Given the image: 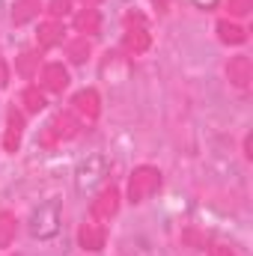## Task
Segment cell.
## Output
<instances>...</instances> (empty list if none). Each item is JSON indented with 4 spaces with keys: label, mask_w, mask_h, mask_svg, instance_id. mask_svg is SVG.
Here are the masks:
<instances>
[{
    "label": "cell",
    "mask_w": 253,
    "mask_h": 256,
    "mask_svg": "<svg viewBox=\"0 0 253 256\" xmlns=\"http://www.w3.org/2000/svg\"><path fill=\"white\" fill-rule=\"evenodd\" d=\"M21 104H24L27 114H39V110L45 108V96L39 92V86H27V90L21 92Z\"/></svg>",
    "instance_id": "cell-17"
},
{
    "label": "cell",
    "mask_w": 253,
    "mask_h": 256,
    "mask_svg": "<svg viewBox=\"0 0 253 256\" xmlns=\"http://www.w3.org/2000/svg\"><path fill=\"white\" fill-rule=\"evenodd\" d=\"M104 176H108V158H104V155H90L86 161L78 164V170H74V185H78L80 194H86V191H92L96 185H102Z\"/></svg>",
    "instance_id": "cell-3"
},
{
    "label": "cell",
    "mask_w": 253,
    "mask_h": 256,
    "mask_svg": "<svg viewBox=\"0 0 253 256\" xmlns=\"http://www.w3.org/2000/svg\"><path fill=\"white\" fill-rule=\"evenodd\" d=\"M21 134H24V120H21V114H9V120H6V134H3V149L6 152H18V146H21Z\"/></svg>",
    "instance_id": "cell-11"
},
{
    "label": "cell",
    "mask_w": 253,
    "mask_h": 256,
    "mask_svg": "<svg viewBox=\"0 0 253 256\" xmlns=\"http://www.w3.org/2000/svg\"><path fill=\"white\" fill-rule=\"evenodd\" d=\"M104 238H108V232H104V226H102L98 220H86V224L80 226V232H78L80 248H84V250H90V254L102 250V248H104Z\"/></svg>",
    "instance_id": "cell-8"
},
{
    "label": "cell",
    "mask_w": 253,
    "mask_h": 256,
    "mask_svg": "<svg viewBox=\"0 0 253 256\" xmlns=\"http://www.w3.org/2000/svg\"><path fill=\"white\" fill-rule=\"evenodd\" d=\"M66 54H68L72 63H86V57H90V42H86V36L72 39V42L66 45Z\"/></svg>",
    "instance_id": "cell-18"
},
{
    "label": "cell",
    "mask_w": 253,
    "mask_h": 256,
    "mask_svg": "<svg viewBox=\"0 0 253 256\" xmlns=\"http://www.w3.org/2000/svg\"><path fill=\"white\" fill-rule=\"evenodd\" d=\"M39 0H15V9H12V21L15 24H27L33 18H39Z\"/></svg>",
    "instance_id": "cell-13"
},
{
    "label": "cell",
    "mask_w": 253,
    "mask_h": 256,
    "mask_svg": "<svg viewBox=\"0 0 253 256\" xmlns=\"http://www.w3.org/2000/svg\"><path fill=\"white\" fill-rule=\"evenodd\" d=\"M120 212V191L116 188H108L92 200V220H110L114 214Z\"/></svg>",
    "instance_id": "cell-6"
},
{
    "label": "cell",
    "mask_w": 253,
    "mask_h": 256,
    "mask_svg": "<svg viewBox=\"0 0 253 256\" xmlns=\"http://www.w3.org/2000/svg\"><path fill=\"white\" fill-rule=\"evenodd\" d=\"M72 104H74V110H78L86 122H96L98 114H102V98H98L96 90H80V92L72 98Z\"/></svg>",
    "instance_id": "cell-7"
},
{
    "label": "cell",
    "mask_w": 253,
    "mask_h": 256,
    "mask_svg": "<svg viewBox=\"0 0 253 256\" xmlns=\"http://www.w3.org/2000/svg\"><path fill=\"white\" fill-rule=\"evenodd\" d=\"M68 6H72L68 0H51V12H54V15H66Z\"/></svg>",
    "instance_id": "cell-21"
},
{
    "label": "cell",
    "mask_w": 253,
    "mask_h": 256,
    "mask_svg": "<svg viewBox=\"0 0 253 256\" xmlns=\"http://www.w3.org/2000/svg\"><path fill=\"white\" fill-rule=\"evenodd\" d=\"M212 256H236L232 248H212Z\"/></svg>",
    "instance_id": "cell-24"
},
{
    "label": "cell",
    "mask_w": 253,
    "mask_h": 256,
    "mask_svg": "<svg viewBox=\"0 0 253 256\" xmlns=\"http://www.w3.org/2000/svg\"><path fill=\"white\" fill-rule=\"evenodd\" d=\"M84 3H98V0H84Z\"/></svg>",
    "instance_id": "cell-25"
},
{
    "label": "cell",
    "mask_w": 253,
    "mask_h": 256,
    "mask_svg": "<svg viewBox=\"0 0 253 256\" xmlns=\"http://www.w3.org/2000/svg\"><path fill=\"white\" fill-rule=\"evenodd\" d=\"M152 6H155L158 12H170V6H173V0H152Z\"/></svg>",
    "instance_id": "cell-22"
},
{
    "label": "cell",
    "mask_w": 253,
    "mask_h": 256,
    "mask_svg": "<svg viewBox=\"0 0 253 256\" xmlns=\"http://www.w3.org/2000/svg\"><path fill=\"white\" fill-rule=\"evenodd\" d=\"M253 6V0H230V12L232 15H248Z\"/></svg>",
    "instance_id": "cell-20"
},
{
    "label": "cell",
    "mask_w": 253,
    "mask_h": 256,
    "mask_svg": "<svg viewBox=\"0 0 253 256\" xmlns=\"http://www.w3.org/2000/svg\"><path fill=\"white\" fill-rule=\"evenodd\" d=\"M74 27H78V33H98V12L92 6L80 9L74 18Z\"/></svg>",
    "instance_id": "cell-16"
},
{
    "label": "cell",
    "mask_w": 253,
    "mask_h": 256,
    "mask_svg": "<svg viewBox=\"0 0 253 256\" xmlns=\"http://www.w3.org/2000/svg\"><path fill=\"white\" fill-rule=\"evenodd\" d=\"M6 84H9V66L0 60V86H6Z\"/></svg>",
    "instance_id": "cell-23"
},
{
    "label": "cell",
    "mask_w": 253,
    "mask_h": 256,
    "mask_svg": "<svg viewBox=\"0 0 253 256\" xmlns=\"http://www.w3.org/2000/svg\"><path fill=\"white\" fill-rule=\"evenodd\" d=\"M149 45H152V36H149V30H146L143 15H128V27H126V36H122V48H126V54L140 57V54L149 51Z\"/></svg>",
    "instance_id": "cell-4"
},
{
    "label": "cell",
    "mask_w": 253,
    "mask_h": 256,
    "mask_svg": "<svg viewBox=\"0 0 253 256\" xmlns=\"http://www.w3.org/2000/svg\"><path fill=\"white\" fill-rule=\"evenodd\" d=\"M42 86L48 90V92H63L66 86H68V72L63 68V63H48L42 68Z\"/></svg>",
    "instance_id": "cell-10"
},
{
    "label": "cell",
    "mask_w": 253,
    "mask_h": 256,
    "mask_svg": "<svg viewBox=\"0 0 253 256\" xmlns=\"http://www.w3.org/2000/svg\"><path fill=\"white\" fill-rule=\"evenodd\" d=\"M218 36H220V42H226V45H242V42L248 39V30H244L242 24L224 18V21H218Z\"/></svg>",
    "instance_id": "cell-12"
},
{
    "label": "cell",
    "mask_w": 253,
    "mask_h": 256,
    "mask_svg": "<svg viewBox=\"0 0 253 256\" xmlns=\"http://www.w3.org/2000/svg\"><path fill=\"white\" fill-rule=\"evenodd\" d=\"M15 232H18L15 214H9V212H0V250H6V248L15 242Z\"/></svg>",
    "instance_id": "cell-15"
},
{
    "label": "cell",
    "mask_w": 253,
    "mask_h": 256,
    "mask_svg": "<svg viewBox=\"0 0 253 256\" xmlns=\"http://www.w3.org/2000/svg\"><path fill=\"white\" fill-rule=\"evenodd\" d=\"M78 120L72 116V114H57L45 131H42V137H39V143L45 146V149H51V146H57V143H63V140H72L74 134H78Z\"/></svg>",
    "instance_id": "cell-5"
},
{
    "label": "cell",
    "mask_w": 253,
    "mask_h": 256,
    "mask_svg": "<svg viewBox=\"0 0 253 256\" xmlns=\"http://www.w3.org/2000/svg\"><path fill=\"white\" fill-rule=\"evenodd\" d=\"M60 39H63V27H60L57 21H48V24H42V27H39V33H36V42H39V48H54Z\"/></svg>",
    "instance_id": "cell-14"
},
{
    "label": "cell",
    "mask_w": 253,
    "mask_h": 256,
    "mask_svg": "<svg viewBox=\"0 0 253 256\" xmlns=\"http://www.w3.org/2000/svg\"><path fill=\"white\" fill-rule=\"evenodd\" d=\"M36 66H39V57H36V54H30V51L18 57V72H21L24 78H33V74H36Z\"/></svg>",
    "instance_id": "cell-19"
},
{
    "label": "cell",
    "mask_w": 253,
    "mask_h": 256,
    "mask_svg": "<svg viewBox=\"0 0 253 256\" xmlns=\"http://www.w3.org/2000/svg\"><path fill=\"white\" fill-rule=\"evenodd\" d=\"M158 188H161V170L143 164L128 179V200L131 202H146L152 194H158Z\"/></svg>",
    "instance_id": "cell-2"
},
{
    "label": "cell",
    "mask_w": 253,
    "mask_h": 256,
    "mask_svg": "<svg viewBox=\"0 0 253 256\" xmlns=\"http://www.w3.org/2000/svg\"><path fill=\"white\" fill-rule=\"evenodd\" d=\"M60 230H63V208H60L57 200H48V202H42L39 208H33V214H30V236H33V238L48 242V238H54Z\"/></svg>",
    "instance_id": "cell-1"
},
{
    "label": "cell",
    "mask_w": 253,
    "mask_h": 256,
    "mask_svg": "<svg viewBox=\"0 0 253 256\" xmlns=\"http://www.w3.org/2000/svg\"><path fill=\"white\" fill-rule=\"evenodd\" d=\"M226 78H230V84H232V86H238V90L250 86V80H253L250 60H248V57H232L230 66H226Z\"/></svg>",
    "instance_id": "cell-9"
}]
</instances>
